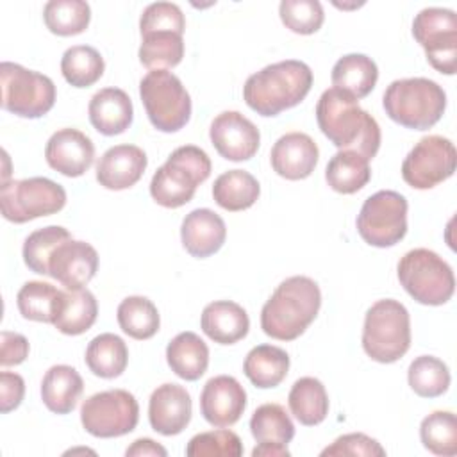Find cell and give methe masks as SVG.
I'll list each match as a JSON object with an SVG mask.
<instances>
[{
    "instance_id": "cell-1",
    "label": "cell",
    "mask_w": 457,
    "mask_h": 457,
    "mask_svg": "<svg viewBox=\"0 0 457 457\" xmlns=\"http://www.w3.org/2000/svg\"><path fill=\"white\" fill-rule=\"evenodd\" d=\"M316 121L325 137L339 150H353L371 161L380 148L377 120L357 100L339 89H325L316 104Z\"/></svg>"
},
{
    "instance_id": "cell-2",
    "label": "cell",
    "mask_w": 457,
    "mask_h": 457,
    "mask_svg": "<svg viewBox=\"0 0 457 457\" xmlns=\"http://www.w3.org/2000/svg\"><path fill=\"white\" fill-rule=\"evenodd\" d=\"M321 307V291L318 284L295 275L277 286L261 311V328L266 336L278 341L300 337L316 320Z\"/></svg>"
},
{
    "instance_id": "cell-3",
    "label": "cell",
    "mask_w": 457,
    "mask_h": 457,
    "mask_svg": "<svg viewBox=\"0 0 457 457\" xmlns=\"http://www.w3.org/2000/svg\"><path fill=\"white\" fill-rule=\"evenodd\" d=\"M311 86V68L302 61L286 59L252 73L243 86V98L252 111L270 118L298 105Z\"/></svg>"
},
{
    "instance_id": "cell-4",
    "label": "cell",
    "mask_w": 457,
    "mask_h": 457,
    "mask_svg": "<svg viewBox=\"0 0 457 457\" xmlns=\"http://www.w3.org/2000/svg\"><path fill=\"white\" fill-rule=\"evenodd\" d=\"M386 114L398 125L412 130L434 127L446 109L445 89L425 77L393 80L382 96Z\"/></svg>"
},
{
    "instance_id": "cell-5",
    "label": "cell",
    "mask_w": 457,
    "mask_h": 457,
    "mask_svg": "<svg viewBox=\"0 0 457 457\" xmlns=\"http://www.w3.org/2000/svg\"><path fill=\"white\" fill-rule=\"evenodd\" d=\"M211 175L209 155L195 145L175 148L150 180L152 198L168 209L191 202L196 187Z\"/></svg>"
},
{
    "instance_id": "cell-6",
    "label": "cell",
    "mask_w": 457,
    "mask_h": 457,
    "mask_svg": "<svg viewBox=\"0 0 457 457\" xmlns=\"http://www.w3.org/2000/svg\"><path fill=\"white\" fill-rule=\"evenodd\" d=\"M411 346V318L403 303L393 298L375 302L364 316L362 348L380 364L402 359Z\"/></svg>"
},
{
    "instance_id": "cell-7",
    "label": "cell",
    "mask_w": 457,
    "mask_h": 457,
    "mask_svg": "<svg viewBox=\"0 0 457 457\" xmlns=\"http://www.w3.org/2000/svg\"><path fill=\"white\" fill-rule=\"evenodd\" d=\"M402 287L423 305H443L455 291L450 264L428 248L409 250L396 268Z\"/></svg>"
},
{
    "instance_id": "cell-8",
    "label": "cell",
    "mask_w": 457,
    "mask_h": 457,
    "mask_svg": "<svg viewBox=\"0 0 457 457\" xmlns=\"http://www.w3.org/2000/svg\"><path fill=\"white\" fill-rule=\"evenodd\" d=\"M139 96L150 123L161 132H177L191 118V96L168 70H150L139 82Z\"/></svg>"
},
{
    "instance_id": "cell-9",
    "label": "cell",
    "mask_w": 457,
    "mask_h": 457,
    "mask_svg": "<svg viewBox=\"0 0 457 457\" xmlns=\"http://www.w3.org/2000/svg\"><path fill=\"white\" fill-rule=\"evenodd\" d=\"M2 109L20 118H41L55 104V84L50 77L21 64H0Z\"/></svg>"
},
{
    "instance_id": "cell-10",
    "label": "cell",
    "mask_w": 457,
    "mask_h": 457,
    "mask_svg": "<svg viewBox=\"0 0 457 457\" xmlns=\"http://www.w3.org/2000/svg\"><path fill=\"white\" fill-rule=\"evenodd\" d=\"M66 205V191L46 177L5 180L0 187V211L7 221L30 220L59 212Z\"/></svg>"
},
{
    "instance_id": "cell-11",
    "label": "cell",
    "mask_w": 457,
    "mask_h": 457,
    "mask_svg": "<svg viewBox=\"0 0 457 457\" xmlns=\"http://www.w3.org/2000/svg\"><path fill=\"white\" fill-rule=\"evenodd\" d=\"M407 198L382 189L368 196L357 216V232L371 246H395L407 234Z\"/></svg>"
},
{
    "instance_id": "cell-12",
    "label": "cell",
    "mask_w": 457,
    "mask_h": 457,
    "mask_svg": "<svg viewBox=\"0 0 457 457\" xmlns=\"http://www.w3.org/2000/svg\"><path fill=\"white\" fill-rule=\"evenodd\" d=\"M139 420V405L125 389L91 395L80 407V423L95 437H120L132 432Z\"/></svg>"
},
{
    "instance_id": "cell-13",
    "label": "cell",
    "mask_w": 457,
    "mask_h": 457,
    "mask_svg": "<svg viewBox=\"0 0 457 457\" xmlns=\"http://www.w3.org/2000/svg\"><path fill=\"white\" fill-rule=\"evenodd\" d=\"M412 36L423 46L427 61L439 73L457 70V14L445 7L421 9L412 21Z\"/></svg>"
},
{
    "instance_id": "cell-14",
    "label": "cell",
    "mask_w": 457,
    "mask_h": 457,
    "mask_svg": "<svg viewBox=\"0 0 457 457\" xmlns=\"http://www.w3.org/2000/svg\"><path fill=\"white\" fill-rule=\"evenodd\" d=\"M457 152L443 136L421 137L402 162V177L414 189H432L455 171Z\"/></svg>"
},
{
    "instance_id": "cell-15",
    "label": "cell",
    "mask_w": 457,
    "mask_h": 457,
    "mask_svg": "<svg viewBox=\"0 0 457 457\" xmlns=\"http://www.w3.org/2000/svg\"><path fill=\"white\" fill-rule=\"evenodd\" d=\"M209 137L216 152L234 162L252 159L261 145L259 129L237 111L220 112L211 123Z\"/></svg>"
},
{
    "instance_id": "cell-16",
    "label": "cell",
    "mask_w": 457,
    "mask_h": 457,
    "mask_svg": "<svg viewBox=\"0 0 457 457\" xmlns=\"http://www.w3.org/2000/svg\"><path fill=\"white\" fill-rule=\"evenodd\" d=\"M246 409V391L230 375H218L205 382L200 393V412L218 428L232 427Z\"/></svg>"
},
{
    "instance_id": "cell-17",
    "label": "cell",
    "mask_w": 457,
    "mask_h": 457,
    "mask_svg": "<svg viewBox=\"0 0 457 457\" xmlns=\"http://www.w3.org/2000/svg\"><path fill=\"white\" fill-rule=\"evenodd\" d=\"M98 270L96 250L79 239L57 245L48 259V275L66 289H82Z\"/></svg>"
},
{
    "instance_id": "cell-18",
    "label": "cell",
    "mask_w": 457,
    "mask_h": 457,
    "mask_svg": "<svg viewBox=\"0 0 457 457\" xmlns=\"http://www.w3.org/2000/svg\"><path fill=\"white\" fill-rule=\"evenodd\" d=\"M45 159L61 175L80 177L93 164L95 145L89 136L77 129H59L46 141Z\"/></svg>"
},
{
    "instance_id": "cell-19",
    "label": "cell",
    "mask_w": 457,
    "mask_h": 457,
    "mask_svg": "<svg viewBox=\"0 0 457 457\" xmlns=\"http://www.w3.org/2000/svg\"><path fill=\"white\" fill-rule=\"evenodd\" d=\"M318 157V145L309 134L303 132H289L280 136L270 152L273 171L287 180L307 179L314 171Z\"/></svg>"
},
{
    "instance_id": "cell-20",
    "label": "cell",
    "mask_w": 457,
    "mask_h": 457,
    "mask_svg": "<svg viewBox=\"0 0 457 457\" xmlns=\"http://www.w3.org/2000/svg\"><path fill=\"white\" fill-rule=\"evenodd\" d=\"M191 396L184 386L162 384L154 389L148 402V420L162 436L180 434L191 421Z\"/></svg>"
},
{
    "instance_id": "cell-21",
    "label": "cell",
    "mask_w": 457,
    "mask_h": 457,
    "mask_svg": "<svg viewBox=\"0 0 457 457\" xmlns=\"http://www.w3.org/2000/svg\"><path fill=\"white\" fill-rule=\"evenodd\" d=\"M146 154L136 145H116L104 152L96 162V180L111 191L132 187L145 173Z\"/></svg>"
},
{
    "instance_id": "cell-22",
    "label": "cell",
    "mask_w": 457,
    "mask_h": 457,
    "mask_svg": "<svg viewBox=\"0 0 457 457\" xmlns=\"http://www.w3.org/2000/svg\"><path fill=\"white\" fill-rule=\"evenodd\" d=\"M227 237V227L220 214L211 209H195L182 220L180 239L186 252L196 259L216 253Z\"/></svg>"
},
{
    "instance_id": "cell-23",
    "label": "cell",
    "mask_w": 457,
    "mask_h": 457,
    "mask_svg": "<svg viewBox=\"0 0 457 457\" xmlns=\"http://www.w3.org/2000/svg\"><path fill=\"white\" fill-rule=\"evenodd\" d=\"M91 125L104 136L125 132L134 120L130 96L120 87H104L96 91L87 107Z\"/></svg>"
},
{
    "instance_id": "cell-24",
    "label": "cell",
    "mask_w": 457,
    "mask_h": 457,
    "mask_svg": "<svg viewBox=\"0 0 457 457\" xmlns=\"http://www.w3.org/2000/svg\"><path fill=\"white\" fill-rule=\"evenodd\" d=\"M200 327L214 343L234 345L248 334L250 320L239 303L232 300H216L204 307Z\"/></svg>"
},
{
    "instance_id": "cell-25",
    "label": "cell",
    "mask_w": 457,
    "mask_h": 457,
    "mask_svg": "<svg viewBox=\"0 0 457 457\" xmlns=\"http://www.w3.org/2000/svg\"><path fill=\"white\" fill-rule=\"evenodd\" d=\"M98 316V303L87 289L61 291L54 327L66 336H79L87 332Z\"/></svg>"
},
{
    "instance_id": "cell-26",
    "label": "cell",
    "mask_w": 457,
    "mask_h": 457,
    "mask_svg": "<svg viewBox=\"0 0 457 457\" xmlns=\"http://www.w3.org/2000/svg\"><path fill=\"white\" fill-rule=\"evenodd\" d=\"M82 391L84 380L80 373L68 364L52 366L41 380V400L55 414L71 412Z\"/></svg>"
},
{
    "instance_id": "cell-27",
    "label": "cell",
    "mask_w": 457,
    "mask_h": 457,
    "mask_svg": "<svg viewBox=\"0 0 457 457\" xmlns=\"http://www.w3.org/2000/svg\"><path fill=\"white\" fill-rule=\"evenodd\" d=\"M166 361L177 377L193 382L207 371L209 348L198 334L186 330L168 343Z\"/></svg>"
},
{
    "instance_id": "cell-28",
    "label": "cell",
    "mask_w": 457,
    "mask_h": 457,
    "mask_svg": "<svg viewBox=\"0 0 457 457\" xmlns=\"http://www.w3.org/2000/svg\"><path fill=\"white\" fill-rule=\"evenodd\" d=\"M378 79V68L375 61L364 54H346L332 68V86L361 100L368 96Z\"/></svg>"
},
{
    "instance_id": "cell-29",
    "label": "cell",
    "mask_w": 457,
    "mask_h": 457,
    "mask_svg": "<svg viewBox=\"0 0 457 457\" xmlns=\"http://www.w3.org/2000/svg\"><path fill=\"white\" fill-rule=\"evenodd\" d=\"M243 371L255 387H277L289 371V355L280 346L257 345L246 353Z\"/></svg>"
},
{
    "instance_id": "cell-30",
    "label": "cell",
    "mask_w": 457,
    "mask_h": 457,
    "mask_svg": "<svg viewBox=\"0 0 457 457\" xmlns=\"http://www.w3.org/2000/svg\"><path fill=\"white\" fill-rule=\"evenodd\" d=\"M371 179L370 161L353 150H339L325 168L327 184L341 193L353 195L362 189Z\"/></svg>"
},
{
    "instance_id": "cell-31",
    "label": "cell",
    "mask_w": 457,
    "mask_h": 457,
    "mask_svg": "<svg viewBox=\"0 0 457 457\" xmlns=\"http://www.w3.org/2000/svg\"><path fill=\"white\" fill-rule=\"evenodd\" d=\"M261 195L257 179L246 170H228L221 173L212 186L214 202L230 212L252 207Z\"/></svg>"
},
{
    "instance_id": "cell-32",
    "label": "cell",
    "mask_w": 457,
    "mask_h": 457,
    "mask_svg": "<svg viewBox=\"0 0 457 457\" xmlns=\"http://www.w3.org/2000/svg\"><path fill=\"white\" fill-rule=\"evenodd\" d=\"M84 361L93 375L100 378H116L127 368L129 348L120 336L104 332L89 341Z\"/></svg>"
},
{
    "instance_id": "cell-33",
    "label": "cell",
    "mask_w": 457,
    "mask_h": 457,
    "mask_svg": "<svg viewBox=\"0 0 457 457\" xmlns=\"http://www.w3.org/2000/svg\"><path fill=\"white\" fill-rule=\"evenodd\" d=\"M287 403L291 414L305 427L320 425L328 414V395L314 377L298 378L287 395Z\"/></svg>"
},
{
    "instance_id": "cell-34",
    "label": "cell",
    "mask_w": 457,
    "mask_h": 457,
    "mask_svg": "<svg viewBox=\"0 0 457 457\" xmlns=\"http://www.w3.org/2000/svg\"><path fill=\"white\" fill-rule=\"evenodd\" d=\"M137 55L148 70L175 68L184 57L182 34L170 29L143 32Z\"/></svg>"
},
{
    "instance_id": "cell-35",
    "label": "cell",
    "mask_w": 457,
    "mask_h": 457,
    "mask_svg": "<svg viewBox=\"0 0 457 457\" xmlns=\"http://www.w3.org/2000/svg\"><path fill=\"white\" fill-rule=\"evenodd\" d=\"M116 318L120 328L137 341L154 337L161 325L159 311L154 302L137 295L121 300L116 311Z\"/></svg>"
},
{
    "instance_id": "cell-36",
    "label": "cell",
    "mask_w": 457,
    "mask_h": 457,
    "mask_svg": "<svg viewBox=\"0 0 457 457\" xmlns=\"http://www.w3.org/2000/svg\"><path fill=\"white\" fill-rule=\"evenodd\" d=\"M105 62L100 52L89 45L70 46L61 59V73L73 87H89L104 75Z\"/></svg>"
},
{
    "instance_id": "cell-37",
    "label": "cell",
    "mask_w": 457,
    "mask_h": 457,
    "mask_svg": "<svg viewBox=\"0 0 457 457\" xmlns=\"http://www.w3.org/2000/svg\"><path fill=\"white\" fill-rule=\"evenodd\" d=\"M250 432L257 443L287 446L295 437V425L282 405L262 403L250 418Z\"/></svg>"
},
{
    "instance_id": "cell-38",
    "label": "cell",
    "mask_w": 457,
    "mask_h": 457,
    "mask_svg": "<svg viewBox=\"0 0 457 457\" xmlns=\"http://www.w3.org/2000/svg\"><path fill=\"white\" fill-rule=\"evenodd\" d=\"M43 20L52 34L77 36L87 29L91 9L84 0H50L43 7Z\"/></svg>"
},
{
    "instance_id": "cell-39",
    "label": "cell",
    "mask_w": 457,
    "mask_h": 457,
    "mask_svg": "<svg viewBox=\"0 0 457 457\" xmlns=\"http://www.w3.org/2000/svg\"><path fill=\"white\" fill-rule=\"evenodd\" d=\"M59 296L61 291L55 286L41 280H29L20 287L16 305L25 320L54 323Z\"/></svg>"
},
{
    "instance_id": "cell-40",
    "label": "cell",
    "mask_w": 457,
    "mask_h": 457,
    "mask_svg": "<svg viewBox=\"0 0 457 457\" xmlns=\"http://www.w3.org/2000/svg\"><path fill=\"white\" fill-rule=\"evenodd\" d=\"M407 380L411 389L421 398H436L450 387L448 366L434 355H420L409 364Z\"/></svg>"
},
{
    "instance_id": "cell-41",
    "label": "cell",
    "mask_w": 457,
    "mask_h": 457,
    "mask_svg": "<svg viewBox=\"0 0 457 457\" xmlns=\"http://www.w3.org/2000/svg\"><path fill=\"white\" fill-rule=\"evenodd\" d=\"M71 239L68 228L59 225H48L30 232L23 243V262L25 266L39 275H48V259L54 248Z\"/></svg>"
},
{
    "instance_id": "cell-42",
    "label": "cell",
    "mask_w": 457,
    "mask_h": 457,
    "mask_svg": "<svg viewBox=\"0 0 457 457\" xmlns=\"http://www.w3.org/2000/svg\"><path fill=\"white\" fill-rule=\"evenodd\" d=\"M423 446L436 455L457 453V420L450 411H434L420 425Z\"/></svg>"
},
{
    "instance_id": "cell-43",
    "label": "cell",
    "mask_w": 457,
    "mask_h": 457,
    "mask_svg": "<svg viewBox=\"0 0 457 457\" xmlns=\"http://www.w3.org/2000/svg\"><path fill=\"white\" fill-rule=\"evenodd\" d=\"M187 457H239L243 443L232 430L220 428L193 436L186 446Z\"/></svg>"
},
{
    "instance_id": "cell-44",
    "label": "cell",
    "mask_w": 457,
    "mask_h": 457,
    "mask_svg": "<svg viewBox=\"0 0 457 457\" xmlns=\"http://www.w3.org/2000/svg\"><path fill=\"white\" fill-rule=\"evenodd\" d=\"M278 14L286 29L302 36L318 32L325 20L323 7L318 0H282Z\"/></svg>"
},
{
    "instance_id": "cell-45",
    "label": "cell",
    "mask_w": 457,
    "mask_h": 457,
    "mask_svg": "<svg viewBox=\"0 0 457 457\" xmlns=\"http://www.w3.org/2000/svg\"><path fill=\"white\" fill-rule=\"evenodd\" d=\"M170 29L184 34L186 29V18L182 9L177 4L171 2H154L145 7L141 18H139V32H150V30H161Z\"/></svg>"
},
{
    "instance_id": "cell-46",
    "label": "cell",
    "mask_w": 457,
    "mask_h": 457,
    "mask_svg": "<svg viewBox=\"0 0 457 457\" xmlns=\"http://www.w3.org/2000/svg\"><path fill=\"white\" fill-rule=\"evenodd\" d=\"M321 455H386L380 443L362 432H352L339 436L330 446L321 450Z\"/></svg>"
},
{
    "instance_id": "cell-47",
    "label": "cell",
    "mask_w": 457,
    "mask_h": 457,
    "mask_svg": "<svg viewBox=\"0 0 457 457\" xmlns=\"http://www.w3.org/2000/svg\"><path fill=\"white\" fill-rule=\"evenodd\" d=\"M29 355V341L18 332L4 330L0 334V364L16 366L21 364Z\"/></svg>"
},
{
    "instance_id": "cell-48",
    "label": "cell",
    "mask_w": 457,
    "mask_h": 457,
    "mask_svg": "<svg viewBox=\"0 0 457 457\" xmlns=\"http://www.w3.org/2000/svg\"><path fill=\"white\" fill-rule=\"evenodd\" d=\"M25 395V380L12 371L0 373V411L4 414L14 411Z\"/></svg>"
},
{
    "instance_id": "cell-49",
    "label": "cell",
    "mask_w": 457,
    "mask_h": 457,
    "mask_svg": "<svg viewBox=\"0 0 457 457\" xmlns=\"http://www.w3.org/2000/svg\"><path fill=\"white\" fill-rule=\"evenodd\" d=\"M127 457H141V455H159V457H166L168 452L164 446H161L159 443H155L154 439L148 437H141L136 439L127 450H125Z\"/></svg>"
},
{
    "instance_id": "cell-50",
    "label": "cell",
    "mask_w": 457,
    "mask_h": 457,
    "mask_svg": "<svg viewBox=\"0 0 457 457\" xmlns=\"http://www.w3.org/2000/svg\"><path fill=\"white\" fill-rule=\"evenodd\" d=\"M253 457L266 455V457H289V450L284 445H271V443H257L252 450Z\"/></svg>"
}]
</instances>
